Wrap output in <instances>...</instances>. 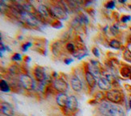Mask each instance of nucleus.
Segmentation results:
<instances>
[{
  "label": "nucleus",
  "instance_id": "nucleus-25",
  "mask_svg": "<svg viewBox=\"0 0 131 116\" xmlns=\"http://www.w3.org/2000/svg\"><path fill=\"white\" fill-rule=\"evenodd\" d=\"M105 7L108 9H113L115 7V2L114 1H109L105 4Z\"/></svg>",
  "mask_w": 131,
  "mask_h": 116
},
{
  "label": "nucleus",
  "instance_id": "nucleus-5",
  "mask_svg": "<svg viewBox=\"0 0 131 116\" xmlns=\"http://www.w3.org/2000/svg\"><path fill=\"white\" fill-rule=\"evenodd\" d=\"M106 98L108 101L113 103H119L122 100V94L117 89L109 90L106 94Z\"/></svg>",
  "mask_w": 131,
  "mask_h": 116
},
{
  "label": "nucleus",
  "instance_id": "nucleus-23",
  "mask_svg": "<svg viewBox=\"0 0 131 116\" xmlns=\"http://www.w3.org/2000/svg\"><path fill=\"white\" fill-rule=\"evenodd\" d=\"M78 17L82 20L83 23H89L88 19L87 16H86V15H84L83 13H81V14H80L79 16H78Z\"/></svg>",
  "mask_w": 131,
  "mask_h": 116
},
{
  "label": "nucleus",
  "instance_id": "nucleus-29",
  "mask_svg": "<svg viewBox=\"0 0 131 116\" xmlns=\"http://www.w3.org/2000/svg\"><path fill=\"white\" fill-rule=\"evenodd\" d=\"M130 19H131V17L129 16H124L122 17V21L123 23H125V22L129 21V20H130Z\"/></svg>",
  "mask_w": 131,
  "mask_h": 116
},
{
  "label": "nucleus",
  "instance_id": "nucleus-21",
  "mask_svg": "<svg viewBox=\"0 0 131 116\" xmlns=\"http://www.w3.org/2000/svg\"><path fill=\"white\" fill-rule=\"evenodd\" d=\"M67 49L68 52L74 53L75 52V45L72 43H68L67 44Z\"/></svg>",
  "mask_w": 131,
  "mask_h": 116
},
{
  "label": "nucleus",
  "instance_id": "nucleus-27",
  "mask_svg": "<svg viewBox=\"0 0 131 116\" xmlns=\"http://www.w3.org/2000/svg\"><path fill=\"white\" fill-rule=\"evenodd\" d=\"M32 46V43H30V42H27V43H25L22 45V49H23V51L24 52H26L28 48H30Z\"/></svg>",
  "mask_w": 131,
  "mask_h": 116
},
{
  "label": "nucleus",
  "instance_id": "nucleus-33",
  "mask_svg": "<svg viewBox=\"0 0 131 116\" xmlns=\"http://www.w3.org/2000/svg\"><path fill=\"white\" fill-rule=\"evenodd\" d=\"M129 107H130V109H131V100H129Z\"/></svg>",
  "mask_w": 131,
  "mask_h": 116
},
{
  "label": "nucleus",
  "instance_id": "nucleus-13",
  "mask_svg": "<svg viewBox=\"0 0 131 116\" xmlns=\"http://www.w3.org/2000/svg\"><path fill=\"white\" fill-rule=\"evenodd\" d=\"M98 86L103 90H108L111 88V82L106 78L101 77L98 80Z\"/></svg>",
  "mask_w": 131,
  "mask_h": 116
},
{
  "label": "nucleus",
  "instance_id": "nucleus-26",
  "mask_svg": "<svg viewBox=\"0 0 131 116\" xmlns=\"http://www.w3.org/2000/svg\"><path fill=\"white\" fill-rule=\"evenodd\" d=\"M110 31H111V32H112V34L113 35H117L118 33H119V31H118V28L116 27V25H113V27H111V28H110Z\"/></svg>",
  "mask_w": 131,
  "mask_h": 116
},
{
  "label": "nucleus",
  "instance_id": "nucleus-14",
  "mask_svg": "<svg viewBox=\"0 0 131 116\" xmlns=\"http://www.w3.org/2000/svg\"><path fill=\"white\" fill-rule=\"evenodd\" d=\"M85 78H86L87 82L91 88H94L95 86V85H96V79H95V77L92 72L87 71L86 73H85Z\"/></svg>",
  "mask_w": 131,
  "mask_h": 116
},
{
  "label": "nucleus",
  "instance_id": "nucleus-2",
  "mask_svg": "<svg viewBox=\"0 0 131 116\" xmlns=\"http://www.w3.org/2000/svg\"><path fill=\"white\" fill-rule=\"evenodd\" d=\"M53 16L55 19H58L60 20H67L68 19V14L65 11V9L58 5H54L49 7Z\"/></svg>",
  "mask_w": 131,
  "mask_h": 116
},
{
  "label": "nucleus",
  "instance_id": "nucleus-19",
  "mask_svg": "<svg viewBox=\"0 0 131 116\" xmlns=\"http://www.w3.org/2000/svg\"><path fill=\"white\" fill-rule=\"evenodd\" d=\"M109 45H110L111 48H113L114 49H118L121 47V43L117 40H111V41H110Z\"/></svg>",
  "mask_w": 131,
  "mask_h": 116
},
{
  "label": "nucleus",
  "instance_id": "nucleus-20",
  "mask_svg": "<svg viewBox=\"0 0 131 116\" xmlns=\"http://www.w3.org/2000/svg\"><path fill=\"white\" fill-rule=\"evenodd\" d=\"M9 70H10V73H12V74H18L19 72V67L17 66V65H12V66L10 67Z\"/></svg>",
  "mask_w": 131,
  "mask_h": 116
},
{
  "label": "nucleus",
  "instance_id": "nucleus-7",
  "mask_svg": "<svg viewBox=\"0 0 131 116\" xmlns=\"http://www.w3.org/2000/svg\"><path fill=\"white\" fill-rule=\"evenodd\" d=\"M66 110H67L70 113H74L79 108V102L78 99L75 98V96H70L67 104L66 106V107H64Z\"/></svg>",
  "mask_w": 131,
  "mask_h": 116
},
{
  "label": "nucleus",
  "instance_id": "nucleus-32",
  "mask_svg": "<svg viewBox=\"0 0 131 116\" xmlns=\"http://www.w3.org/2000/svg\"><path fill=\"white\" fill-rule=\"evenodd\" d=\"M30 60H31V58H30L29 57H25V61H26V62H29Z\"/></svg>",
  "mask_w": 131,
  "mask_h": 116
},
{
  "label": "nucleus",
  "instance_id": "nucleus-11",
  "mask_svg": "<svg viewBox=\"0 0 131 116\" xmlns=\"http://www.w3.org/2000/svg\"><path fill=\"white\" fill-rule=\"evenodd\" d=\"M1 111L6 116H14L15 113L12 106L7 102H3L1 103Z\"/></svg>",
  "mask_w": 131,
  "mask_h": 116
},
{
  "label": "nucleus",
  "instance_id": "nucleus-24",
  "mask_svg": "<svg viewBox=\"0 0 131 116\" xmlns=\"http://www.w3.org/2000/svg\"><path fill=\"white\" fill-rule=\"evenodd\" d=\"M124 57L125 60H127L128 61H131V52L129 50H126L124 53Z\"/></svg>",
  "mask_w": 131,
  "mask_h": 116
},
{
  "label": "nucleus",
  "instance_id": "nucleus-1",
  "mask_svg": "<svg viewBox=\"0 0 131 116\" xmlns=\"http://www.w3.org/2000/svg\"><path fill=\"white\" fill-rule=\"evenodd\" d=\"M99 110L104 116H125L122 107L107 102H104L100 105Z\"/></svg>",
  "mask_w": 131,
  "mask_h": 116
},
{
  "label": "nucleus",
  "instance_id": "nucleus-10",
  "mask_svg": "<svg viewBox=\"0 0 131 116\" xmlns=\"http://www.w3.org/2000/svg\"><path fill=\"white\" fill-rule=\"evenodd\" d=\"M70 86L75 92H80L83 89V83L77 76H74L70 79Z\"/></svg>",
  "mask_w": 131,
  "mask_h": 116
},
{
  "label": "nucleus",
  "instance_id": "nucleus-16",
  "mask_svg": "<svg viewBox=\"0 0 131 116\" xmlns=\"http://www.w3.org/2000/svg\"><path fill=\"white\" fill-rule=\"evenodd\" d=\"M0 89H1V91L4 93H7L10 91V86L8 83L3 79H2L0 82Z\"/></svg>",
  "mask_w": 131,
  "mask_h": 116
},
{
  "label": "nucleus",
  "instance_id": "nucleus-6",
  "mask_svg": "<svg viewBox=\"0 0 131 116\" xmlns=\"http://www.w3.org/2000/svg\"><path fill=\"white\" fill-rule=\"evenodd\" d=\"M54 89L59 93H66L69 89V85L67 82L63 78H58L55 79L53 82Z\"/></svg>",
  "mask_w": 131,
  "mask_h": 116
},
{
  "label": "nucleus",
  "instance_id": "nucleus-31",
  "mask_svg": "<svg viewBox=\"0 0 131 116\" xmlns=\"http://www.w3.org/2000/svg\"><path fill=\"white\" fill-rule=\"evenodd\" d=\"M95 97H96L97 98H99V99H103V98H103V97H104V94L100 92V93H98V94H96V96H95Z\"/></svg>",
  "mask_w": 131,
  "mask_h": 116
},
{
  "label": "nucleus",
  "instance_id": "nucleus-18",
  "mask_svg": "<svg viewBox=\"0 0 131 116\" xmlns=\"http://www.w3.org/2000/svg\"><path fill=\"white\" fill-rule=\"evenodd\" d=\"M52 51L54 55H57L58 56V55L60 53V51H61V44L59 42H56L54 44H53Z\"/></svg>",
  "mask_w": 131,
  "mask_h": 116
},
{
  "label": "nucleus",
  "instance_id": "nucleus-8",
  "mask_svg": "<svg viewBox=\"0 0 131 116\" xmlns=\"http://www.w3.org/2000/svg\"><path fill=\"white\" fill-rule=\"evenodd\" d=\"M33 73H34V76L36 78L37 81H38V82L41 83L45 82V81L47 79L46 73H45V69L42 67L37 66L33 70Z\"/></svg>",
  "mask_w": 131,
  "mask_h": 116
},
{
  "label": "nucleus",
  "instance_id": "nucleus-17",
  "mask_svg": "<svg viewBox=\"0 0 131 116\" xmlns=\"http://www.w3.org/2000/svg\"><path fill=\"white\" fill-rule=\"evenodd\" d=\"M121 74L124 78H131V69L129 67H123L121 69Z\"/></svg>",
  "mask_w": 131,
  "mask_h": 116
},
{
  "label": "nucleus",
  "instance_id": "nucleus-4",
  "mask_svg": "<svg viewBox=\"0 0 131 116\" xmlns=\"http://www.w3.org/2000/svg\"><path fill=\"white\" fill-rule=\"evenodd\" d=\"M20 19L23 20L24 22H25L27 24H28L29 26L32 27H37L38 26V19L34 16L33 14L28 12L26 11H24L21 13Z\"/></svg>",
  "mask_w": 131,
  "mask_h": 116
},
{
  "label": "nucleus",
  "instance_id": "nucleus-28",
  "mask_svg": "<svg viewBox=\"0 0 131 116\" xmlns=\"http://www.w3.org/2000/svg\"><path fill=\"white\" fill-rule=\"evenodd\" d=\"M92 53L95 55V57H100V51H99V49L97 48H92Z\"/></svg>",
  "mask_w": 131,
  "mask_h": 116
},
{
  "label": "nucleus",
  "instance_id": "nucleus-30",
  "mask_svg": "<svg viewBox=\"0 0 131 116\" xmlns=\"http://www.w3.org/2000/svg\"><path fill=\"white\" fill-rule=\"evenodd\" d=\"M73 61H74V59H72V58H66L64 60V63L66 65H70V63H72Z\"/></svg>",
  "mask_w": 131,
  "mask_h": 116
},
{
  "label": "nucleus",
  "instance_id": "nucleus-22",
  "mask_svg": "<svg viewBox=\"0 0 131 116\" xmlns=\"http://www.w3.org/2000/svg\"><path fill=\"white\" fill-rule=\"evenodd\" d=\"M12 60H15V61H20V60H22V57H21V55L19 53H16L12 57Z\"/></svg>",
  "mask_w": 131,
  "mask_h": 116
},
{
  "label": "nucleus",
  "instance_id": "nucleus-3",
  "mask_svg": "<svg viewBox=\"0 0 131 116\" xmlns=\"http://www.w3.org/2000/svg\"><path fill=\"white\" fill-rule=\"evenodd\" d=\"M19 83L23 88L27 90H32L35 86V82L32 78L28 74H22L19 77Z\"/></svg>",
  "mask_w": 131,
  "mask_h": 116
},
{
  "label": "nucleus",
  "instance_id": "nucleus-12",
  "mask_svg": "<svg viewBox=\"0 0 131 116\" xmlns=\"http://www.w3.org/2000/svg\"><path fill=\"white\" fill-rule=\"evenodd\" d=\"M69 97L67 96V94L66 93H59L56 96V102L58 106H60L61 107L64 108L66 107V106L67 104Z\"/></svg>",
  "mask_w": 131,
  "mask_h": 116
},
{
  "label": "nucleus",
  "instance_id": "nucleus-9",
  "mask_svg": "<svg viewBox=\"0 0 131 116\" xmlns=\"http://www.w3.org/2000/svg\"><path fill=\"white\" fill-rule=\"evenodd\" d=\"M37 11H38V13L40 14V16L45 19H48L49 17H53L51 11H50V9L44 4L40 5V6L38 7Z\"/></svg>",
  "mask_w": 131,
  "mask_h": 116
},
{
  "label": "nucleus",
  "instance_id": "nucleus-15",
  "mask_svg": "<svg viewBox=\"0 0 131 116\" xmlns=\"http://www.w3.org/2000/svg\"><path fill=\"white\" fill-rule=\"evenodd\" d=\"M83 23L82 20L80 19L79 17H76V18H74L71 21V23H70V25H71V27L74 30H79V28H81Z\"/></svg>",
  "mask_w": 131,
  "mask_h": 116
}]
</instances>
